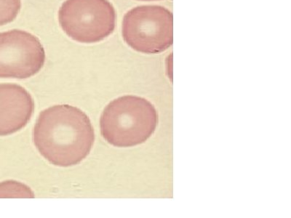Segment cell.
Listing matches in <instances>:
<instances>
[{"instance_id":"6da1fadb","label":"cell","mask_w":291,"mask_h":218,"mask_svg":"<svg viewBox=\"0 0 291 218\" xmlns=\"http://www.w3.org/2000/svg\"><path fill=\"white\" fill-rule=\"evenodd\" d=\"M36 148L49 162L74 166L90 154L95 132L89 117L69 105L51 106L40 113L33 131Z\"/></svg>"},{"instance_id":"7a4b0ae2","label":"cell","mask_w":291,"mask_h":218,"mask_svg":"<svg viewBox=\"0 0 291 218\" xmlns=\"http://www.w3.org/2000/svg\"><path fill=\"white\" fill-rule=\"evenodd\" d=\"M158 123L154 106L146 99L124 95L112 100L101 114L100 128L106 142L116 147H132L152 136Z\"/></svg>"},{"instance_id":"3957f363","label":"cell","mask_w":291,"mask_h":218,"mask_svg":"<svg viewBox=\"0 0 291 218\" xmlns=\"http://www.w3.org/2000/svg\"><path fill=\"white\" fill-rule=\"evenodd\" d=\"M122 35L128 46L146 54L159 53L173 42V16L159 5H141L127 11Z\"/></svg>"},{"instance_id":"277c9868","label":"cell","mask_w":291,"mask_h":218,"mask_svg":"<svg viewBox=\"0 0 291 218\" xmlns=\"http://www.w3.org/2000/svg\"><path fill=\"white\" fill-rule=\"evenodd\" d=\"M58 17L66 35L80 43L101 42L116 27V11L109 0H65Z\"/></svg>"},{"instance_id":"5b68a950","label":"cell","mask_w":291,"mask_h":218,"mask_svg":"<svg viewBox=\"0 0 291 218\" xmlns=\"http://www.w3.org/2000/svg\"><path fill=\"white\" fill-rule=\"evenodd\" d=\"M45 62V49L35 35L20 29L0 32V78H29Z\"/></svg>"},{"instance_id":"8992f818","label":"cell","mask_w":291,"mask_h":218,"mask_svg":"<svg viewBox=\"0 0 291 218\" xmlns=\"http://www.w3.org/2000/svg\"><path fill=\"white\" fill-rule=\"evenodd\" d=\"M34 109V100L23 87L0 84V136L11 135L24 127Z\"/></svg>"},{"instance_id":"52a82bcc","label":"cell","mask_w":291,"mask_h":218,"mask_svg":"<svg viewBox=\"0 0 291 218\" xmlns=\"http://www.w3.org/2000/svg\"><path fill=\"white\" fill-rule=\"evenodd\" d=\"M0 197H22L34 198V195L31 188L27 186L13 180L0 183Z\"/></svg>"},{"instance_id":"ba28073f","label":"cell","mask_w":291,"mask_h":218,"mask_svg":"<svg viewBox=\"0 0 291 218\" xmlns=\"http://www.w3.org/2000/svg\"><path fill=\"white\" fill-rule=\"evenodd\" d=\"M21 8V0H0V26L13 21Z\"/></svg>"},{"instance_id":"9c48e42d","label":"cell","mask_w":291,"mask_h":218,"mask_svg":"<svg viewBox=\"0 0 291 218\" xmlns=\"http://www.w3.org/2000/svg\"><path fill=\"white\" fill-rule=\"evenodd\" d=\"M141 1H153V0H141Z\"/></svg>"}]
</instances>
